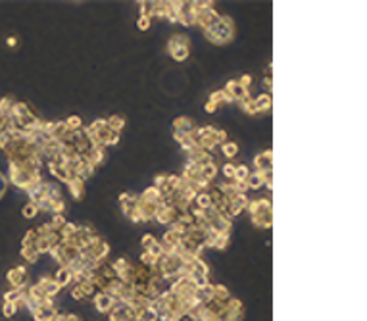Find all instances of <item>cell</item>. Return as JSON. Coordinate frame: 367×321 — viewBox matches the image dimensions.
<instances>
[{
  "mask_svg": "<svg viewBox=\"0 0 367 321\" xmlns=\"http://www.w3.org/2000/svg\"><path fill=\"white\" fill-rule=\"evenodd\" d=\"M8 279H10V283H12L16 289H20L23 283H25V279H27L25 268H16V269H12V271L8 273Z\"/></svg>",
  "mask_w": 367,
  "mask_h": 321,
  "instance_id": "1",
  "label": "cell"
},
{
  "mask_svg": "<svg viewBox=\"0 0 367 321\" xmlns=\"http://www.w3.org/2000/svg\"><path fill=\"white\" fill-rule=\"evenodd\" d=\"M110 306H112V298H110V296H98V298H96V308H98L100 312H106Z\"/></svg>",
  "mask_w": 367,
  "mask_h": 321,
  "instance_id": "2",
  "label": "cell"
},
{
  "mask_svg": "<svg viewBox=\"0 0 367 321\" xmlns=\"http://www.w3.org/2000/svg\"><path fill=\"white\" fill-rule=\"evenodd\" d=\"M16 310H18V304H14V302H4V316H6V318H12V316L16 314Z\"/></svg>",
  "mask_w": 367,
  "mask_h": 321,
  "instance_id": "3",
  "label": "cell"
},
{
  "mask_svg": "<svg viewBox=\"0 0 367 321\" xmlns=\"http://www.w3.org/2000/svg\"><path fill=\"white\" fill-rule=\"evenodd\" d=\"M56 279H58V285H66V283H68V279H69V271H68V269H60Z\"/></svg>",
  "mask_w": 367,
  "mask_h": 321,
  "instance_id": "4",
  "label": "cell"
},
{
  "mask_svg": "<svg viewBox=\"0 0 367 321\" xmlns=\"http://www.w3.org/2000/svg\"><path fill=\"white\" fill-rule=\"evenodd\" d=\"M35 214H37V206L35 204H27V206L23 208V215L25 217H33Z\"/></svg>",
  "mask_w": 367,
  "mask_h": 321,
  "instance_id": "5",
  "label": "cell"
},
{
  "mask_svg": "<svg viewBox=\"0 0 367 321\" xmlns=\"http://www.w3.org/2000/svg\"><path fill=\"white\" fill-rule=\"evenodd\" d=\"M235 152H236V146H235V144H231V142L225 144V154H227V156H233Z\"/></svg>",
  "mask_w": 367,
  "mask_h": 321,
  "instance_id": "6",
  "label": "cell"
}]
</instances>
